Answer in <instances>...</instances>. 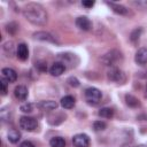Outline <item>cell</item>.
<instances>
[{
    "label": "cell",
    "mask_w": 147,
    "mask_h": 147,
    "mask_svg": "<svg viewBox=\"0 0 147 147\" xmlns=\"http://www.w3.org/2000/svg\"><path fill=\"white\" fill-rule=\"evenodd\" d=\"M67 82H68V84H69L71 87H78V86H79V80H78L76 77H72V76H71V77L68 78Z\"/></svg>",
    "instance_id": "obj_30"
},
{
    "label": "cell",
    "mask_w": 147,
    "mask_h": 147,
    "mask_svg": "<svg viewBox=\"0 0 147 147\" xmlns=\"http://www.w3.org/2000/svg\"><path fill=\"white\" fill-rule=\"evenodd\" d=\"M106 127H107V124H106L103 121H95V122L93 123V129H94V131H96V132L103 131V130H106Z\"/></svg>",
    "instance_id": "obj_24"
},
{
    "label": "cell",
    "mask_w": 147,
    "mask_h": 147,
    "mask_svg": "<svg viewBox=\"0 0 147 147\" xmlns=\"http://www.w3.org/2000/svg\"><path fill=\"white\" fill-rule=\"evenodd\" d=\"M33 38L40 41H47V42H52V44H57L55 37H53L51 33L46 32V31H37L33 33Z\"/></svg>",
    "instance_id": "obj_9"
},
{
    "label": "cell",
    "mask_w": 147,
    "mask_h": 147,
    "mask_svg": "<svg viewBox=\"0 0 147 147\" xmlns=\"http://www.w3.org/2000/svg\"><path fill=\"white\" fill-rule=\"evenodd\" d=\"M122 59V54L116 51V49H113L108 53H106L102 57H101V62L105 64V65H109V67H114L115 63H117L119 60Z\"/></svg>",
    "instance_id": "obj_5"
},
{
    "label": "cell",
    "mask_w": 147,
    "mask_h": 147,
    "mask_svg": "<svg viewBox=\"0 0 147 147\" xmlns=\"http://www.w3.org/2000/svg\"><path fill=\"white\" fill-rule=\"evenodd\" d=\"M24 17L34 25H45L48 21V15L40 3L30 2L23 8Z\"/></svg>",
    "instance_id": "obj_1"
},
{
    "label": "cell",
    "mask_w": 147,
    "mask_h": 147,
    "mask_svg": "<svg viewBox=\"0 0 147 147\" xmlns=\"http://www.w3.org/2000/svg\"><path fill=\"white\" fill-rule=\"evenodd\" d=\"M1 74H2V78H5L8 83H14L17 79V74L11 68H3L1 70Z\"/></svg>",
    "instance_id": "obj_13"
},
{
    "label": "cell",
    "mask_w": 147,
    "mask_h": 147,
    "mask_svg": "<svg viewBox=\"0 0 147 147\" xmlns=\"http://www.w3.org/2000/svg\"><path fill=\"white\" fill-rule=\"evenodd\" d=\"M107 77H108L109 80H111L114 83H117V84H123L126 79L125 74L117 67H110V69L107 72Z\"/></svg>",
    "instance_id": "obj_4"
},
{
    "label": "cell",
    "mask_w": 147,
    "mask_h": 147,
    "mask_svg": "<svg viewBox=\"0 0 147 147\" xmlns=\"http://www.w3.org/2000/svg\"><path fill=\"white\" fill-rule=\"evenodd\" d=\"M17 24L16 23H14V22H10V23H8L7 25H6V30L8 31V33H10V34H14L15 32H16V30H17Z\"/></svg>",
    "instance_id": "obj_27"
},
{
    "label": "cell",
    "mask_w": 147,
    "mask_h": 147,
    "mask_svg": "<svg viewBox=\"0 0 147 147\" xmlns=\"http://www.w3.org/2000/svg\"><path fill=\"white\" fill-rule=\"evenodd\" d=\"M146 96H147V84H146Z\"/></svg>",
    "instance_id": "obj_34"
},
{
    "label": "cell",
    "mask_w": 147,
    "mask_h": 147,
    "mask_svg": "<svg viewBox=\"0 0 147 147\" xmlns=\"http://www.w3.org/2000/svg\"><path fill=\"white\" fill-rule=\"evenodd\" d=\"M14 95L16 99L21 100V101H25L28 95H29V91H28V87L24 86V85H18L15 87L14 90Z\"/></svg>",
    "instance_id": "obj_12"
},
{
    "label": "cell",
    "mask_w": 147,
    "mask_h": 147,
    "mask_svg": "<svg viewBox=\"0 0 147 147\" xmlns=\"http://www.w3.org/2000/svg\"><path fill=\"white\" fill-rule=\"evenodd\" d=\"M57 60L59 62L64 64L65 68H74L79 62V59L77 57V55L72 53H60L57 54Z\"/></svg>",
    "instance_id": "obj_3"
},
{
    "label": "cell",
    "mask_w": 147,
    "mask_h": 147,
    "mask_svg": "<svg viewBox=\"0 0 147 147\" xmlns=\"http://www.w3.org/2000/svg\"><path fill=\"white\" fill-rule=\"evenodd\" d=\"M90 137L85 133H77L72 138V144L75 147H90Z\"/></svg>",
    "instance_id": "obj_7"
},
{
    "label": "cell",
    "mask_w": 147,
    "mask_h": 147,
    "mask_svg": "<svg viewBox=\"0 0 147 147\" xmlns=\"http://www.w3.org/2000/svg\"><path fill=\"white\" fill-rule=\"evenodd\" d=\"M125 103H126L129 107H131V108H137V107L140 106L139 100H138L134 95H132V94H126V95H125Z\"/></svg>",
    "instance_id": "obj_19"
},
{
    "label": "cell",
    "mask_w": 147,
    "mask_h": 147,
    "mask_svg": "<svg viewBox=\"0 0 147 147\" xmlns=\"http://www.w3.org/2000/svg\"><path fill=\"white\" fill-rule=\"evenodd\" d=\"M94 1H92V0H90V1H83L82 2V5L84 6V7H86V8H92L93 6H94Z\"/></svg>",
    "instance_id": "obj_31"
},
{
    "label": "cell",
    "mask_w": 147,
    "mask_h": 147,
    "mask_svg": "<svg viewBox=\"0 0 147 147\" xmlns=\"http://www.w3.org/2000/svg\"><path fill=\"white\" fill-rule=\"evenodd\" d=\"M37 107L41 110H47V111H51V110H54L57 108V102L54 101V100H44V101H40Z\"/></svg>",
    "instance_id": "obj_15"
},
{
    "label": "cell",
    "mask_w": 147,
    "mask_h": 147,
    "mask_svg": "<svg viewBox=\"0 0 147 147\" xmlns=\"http://www.w3.org/2000/svg\"><path fill=\"white\" fill-rule=\"evenodd\" d=\"M7 139H8L9 142L16 144L21 139V132L18 130H16V129H10L8 131V133H7Z\"/></svg>",
    "instance_id": "obj_18"
},
{
    "label": "cell",
    "mask_w": 147,
    "mask_h": 147,
    "mask_svg": "<svg viewBox=\"0 0 147 147\" xmlns=\"http://www.w3.org/2000/svg\"><path fill=\"white\" fill-rule=\"evenodd\" d=\"M3 51L7 54V56H11L14 54V42L13 41H7L3 45Z\"/></svg>",
    "instance_id": "obj_22"
},
{
    "label": "cell",
    "mask_w": 147,
    "mask_h": 147,
    "mask_svg": "<svg viewBox=\"0 0 147 147\" xmlns=\"http://www.w3.org/2000/svg\"><path fill=\"white\" fill-rule=\"evenodd\" d=\"M106 3L111 8V10L116 14H119V15H126L129 9H126V7H124L123 5H119V3H115V2H109V1H106Z\"/></svg>",
    "instance_id": "obj_16"
},
{
    "label": "cell",
    "mask_w": 147,
    "mask_h": 147,
    "mask_svg": "<svg viewBox=\"0 0 147 147\" xmlns=\"http://www.w3.org/2000/svg\"><path fill=\"white\" fill-rule=\"evenodd\" d=\"M76 25L78 29L83 30V31H90L92 29V22L88 17L86 16H79L76 18Z\"/></svg>",
    "instance_id": "obj_8"
},
{
    "label": "cell",
    "mask_w": 147,
    "mask_h": 147,
    "mask_svg": "<svg viewBox=\"0 0 147 147\" xmlns=\"http://www.w3.org/2000/svg\"><path fill=\"white\" fill-rule=\"evenodd\" d=\"M18 147H34V145H33L31 141H29V140H25V141L21 142V145H20Z\"/></svg>",
    "instance_id": "obj_32"
},
{
    "label": "cell",
    "mask_w": 147,
    "mask_h": 147,
    "mask_svg": "<svg viewBox=\"0 0 147 147\" xmlns=\"http://www.w3.org/2000/svg\"><path fill=\"white\" fill-rule=\"evenodd\" d=\"M84 96H85V100H86V102L88 105H93L94 106V105H98L100 102V100L102 98V93H101V91L99 88L91 86V87H87L85 90Z\"/></svg>",
    "instance_id": "obj_2"
},
{
    "label": "cell",
    "mask_w": 147,
    "mask_h": 147,
    "mask_svg": "<svg viewBox=\"0 0 147 147\" xmlns=\"http://www.w3.org/2000/svg\"><path fill=\"white\" fill-rule=\"evenodd\" d=\"M61 106L64 108V109H71L75 107V103H76V100L72 95H64L61 101H60Z\"/></svg>",
    "instance_id": "obj_17"
},
{
    "label": "cell",
    "mask_w": 147,
    "mask_h": 147,
    "mask_svg": "<svg viewBox=\"0 0 147 147\" xmlns=\"http://www.w3.org/2000/svg\"><path fill=\"white\" fill-rule=\"evenodd\" d=\"M98 115L102 118H113L114 116V110L109 107H103L98 111Z\"/></svg>",
    "instance_id": "obj_20"
},
{
    "label": "cell",
    "mask_w": 147,
    "mask_h": 147,
    "mask_svg": "<svg viewBox=\"0 0 147 147\" xmlns=\"http://www.w3.org/2000/svg\"><path fill=\"white\" fill-rule=\"evenodd\" d=\"M134 61L139 65H145L147 64V47H141L137 51Z\"/></svg>",
    "instance_id": "obj_10"
},
{
    "label": "cell",
    "mask_w": 147,
    "mask_h": 147,
    "mask_svg": "<svg viewBox=\"0 0 147 147\" xmlns=\"http://www.w3.org/2000/svg\"><path fill=\"white\" fill-rule=\"evenodd\" d=\"M65 69H67V68L64 67V64H62L61 62L56 61V62H54V63L52 64V67L49 68V72H51L52 76L59 77V76H61V75L64 72Z\"/></svg>",
    "instance_id": "obj_14"
},
{
    "label": "cell",
    "mask_w": 147,
    "mask_h": 147,
    "mask_svg": "<svg viewBox=\"0 0 147 147\" xmlns=\"http://www.w3.org/2000/svg\"><path fill=\"white\" fill-rule=\"evenodd\" d=\"M0 118L2 122H9V111L6 108H2L0 110Z\"/></svg>",
    "instance_id": "obj_28"
},
{
    "label": "cell",
    "mask_w": 147,
    "mask_h": 147,
    "mask_svg": "<svg viewBox=\"0 0 147 147\" xmlns=\"http://www.w3.org/2000/svg\"><path fill=\"white\" fill-rule=\"evenodd\" d=\"M36 68H37L39 71L45 72V71H47V63L44 62V61H38V62L36 63Z\"/></svg>",
    "instance_id": "obj_29"
},
{
    "label": "cell",
    "mask_w": 147,
    "mask_h": 147,
    "mask_svg": "<svg viewBox=\"0 0 147 147\" xmlns=\"http://www.w3.org/2000/svg\"><path fill=\"white\" fill-rule=\"evenodd\" d=\"M137 147H147V145H145V144H141V145H138Z\"/></svg>",
    "instance_id": "obj_33"
},
{
    "label": "cell",
    "mask_w": 147,
    "mask_h": 147,
    "mask_svg": "<svg viewBox=\"0 0 147 147\" xmlns=\"http://www.w3.org/2000/svg\"><path fill=\"white\" fill-rule=\"evenodd\" d=\"M18 124H20L21 129H23L24 131H29V132L36 130L37 126H38L37 119H34L33 117H30V116H22V117H20Z\"/></svg>",
    "instance_id": "obj_6"
},
{
    "label": "cell",
    "mask_w": 147,
    "mask_h": 147,
    "mask_svg": "<svg viewBox=\"0 0 147 147\" xmlns=\"http://www.w3.org/2000/svg\"><path fill=\"white\" fill-rule=\"evenodd\" d=\"M20 109H21L22 113H26V114H29V113H31V111L33 110V105L30 103V102H24L23 105H21Z\"/></svg>",
    "instance_id": "obj_25"
},
{
    "label": "cell",
    "mask_w": 147,
    "mask_h": 147,
    "mask_svg": "<svg viewBox=\"0 0 147 147\" xmlns=\"http://www.w3.org/2000/svg\"><path fill=\"white\" fill-rule=\"evenodd\" d=\"M0 87H1V94L2 95H6L7 92H8V82L5 78H1L0 79Z\"/></svg>",
    "instance_id": "obj_26"
},
{
    "label": "cell",
    "mask_w": 147,
    "mask_h": 147,
    "mask_svg": "<svg viewBox=\"0 0 147 147\" xmlns=\"http://www.w3.org/2000/svg\"><path fill=\"white\" fill-rule=\"evenodd\" d=\"M141 32H142V29H141V28H138V29L133 30V31L131 32V34H130V40H131L132 42L138 41V40H139V38H140Z\"/></svg>",
    "instance_id": "obj_23"
},
{
    "label": "cell",
    "mask_w": 147,
    "mask_h": 147,
    "mask_svg": "<svg viewBox=\"0 0 147 147\" xmlns=\"http://www.w3.org/2000/svg\"><path fill=\"white\" fill-rule=\"evenodd\" d=\"M16 55L21 61H26L29 57V48L28 45L24 42H21L16 47Z\"/></svg>",
    "instance_id": "obj_11"
},
{
    "label": "cell",
    "mask_w": 147,
    "mask_h": 147,
    "mask_svg": "<svg viewBox=\"0 0 147 147\" xmlns=\"http://www.w3.org/2000/svg\"><path fill=\"white\" fill-rule=\"evenodd\" d=\"M51 147H65V140L62 137H53L49 140Z\"/></svg>",
    "instance_id": "obj_21"
}]
</instances>
